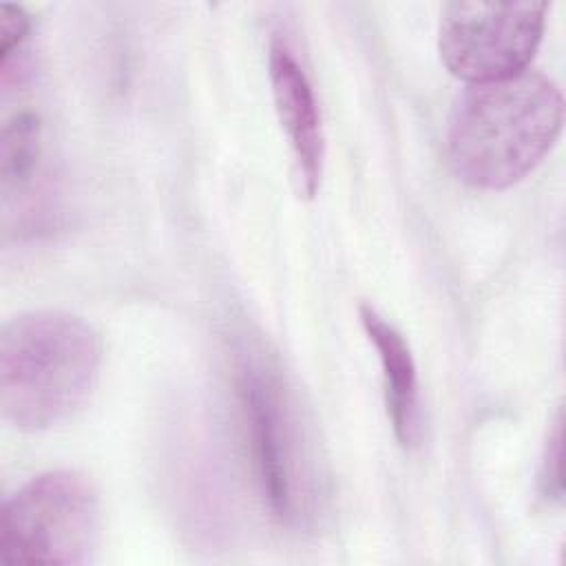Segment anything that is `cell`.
<instances>
[{
    "label": "cell",
    "instance_id": "cell-1",
    "mask_svg": "<svg viewBox=\"0 0 566 566\" xmlns=\"http://www.w3.org/2000/svg\"><path fill=\"white\" fill-rule=\"evenodd\" d=\"M562 124V91L542 73L522 71L469 84L451 108L449 164L475 188H509L546 157Z\"/></svg>",
    "mask_w": 566,
    "mask_h": 566
},
{
    "label": "cell",
    "instance_id": "cell-2",
    "mask_svg": "<svg viewBox=\"0 0 566 566\" xmlns=\"http://www.w3.org/2000/svg\"><path fill=\"white\" fill-rule=\"evenodd\" d=\"M102 363L97 332L62 310L13 316L0 334V413L20 431L71 418L91 396Z\"/></svg>",
    "mask_w": 566,
    "mask_h": 566
},
{
    "label": "cell",
    "instance_id": "cell-3",
    "mask_svg": "<svg viewBox=\"0 0 566 566\" xmlns=\"http://www.w3.org/2000/svg\"><path fill=\"white\" fill-rule=\"evenodd\" d=\"M102 511L93 482L71 469L22 484L2 509L4 564H86L99 546Z\"/></svg>",
    "mask_w": 566,
    "mask_h": 566
},
{
    "label": "cell",
    "instance_id": "cell-4",
    "mask_svg": "<svg viewBox=\"0 0 566 566\" xmlns=\"http://www.w3.org/2000/svg\"><path fill=\"white\" fill-rule=\"evenodd\" d=\"M546 2H449L440 15L438 51L469 84L526 71L546 22Z\"/></svg>",
    "mask_w": 566,
    "mask_h": 566
},
{
    "label": "cell",
    "instance_id": "cell-5",
    "mask_svg": "<svg viewBox=\"0 0 566 566\" xmlns=\"http://www.w3.org/2000/svg\"><path fill=\"white\" fill-rule=\"evenodd\" d=\"M237 394L263 497L281 522L294 524L305 500L303 447L281 380L261 360L243 358Z\"/></svg>",
    "mask_w": 566,
    "mask_h": 566
},
{
    "label": "cell",
    "instance_id": "cell-6",
    "mask_svg": "<svg viewBox=\"0 0 566 566\" xmlns=\"http://www.w3.org/2000/svg\"><path fill=\"white\" fill-rule=\"evenodd\" d=\"M268 64L276 117L294 157L298 186L305 197H314L323 175L325 137L312 84L294 51L281 38L270 42Z\"/></svg>",
    "mask_w": 566,
    "mask_h": 566
},
{
    "label": "cell",
    "instance_id": "cell-7",
    "mask_svg": "<svg viewBox=\"0 0 566 566\" xmlns=\"http://www.w3.org/2000/svg\"><path fill=\"white\" fill-rule=\"evenodd\" d=\"M358 314L367 338L378 352L394 436L402 447H413L420 438V387L411 349L405 336L376 307L360 303Z\"/></svg>",
    "mask_w": 566,
    "mask_h": 566
},
{
    "label": "cell",
    "instance_id": "cell-8",
    "mask_svg": "<svg viewBox=\"0 0 566 566\" xmlns=\"http://www.w3.org/2000/svg\"><path fill=\"white\" fill-rule=\"evenodd\" d=\"M42 124L31 111L15 113L7 119L0 139V177L4 192L22 186L35 170L40 157Z\"/></svg>",
    "mask_w": 566,
    "mask_h": 566
},
{
    "label": "cell",
    "instance_id": "cell-9",
    "mask_svg": "<svg viewBox=\"0 0 566 566\" xmlns=\"http://www.w3.org/2000/svg\"><path fill=\"white\" fill-rule=\"evenodd\" d=\"M562 411H557V418L548 431L546 444H544V458L539 467V489L542 495L548 500H562L564 484H562Z\"/></svg>",
    "mask_w": 566,
    "mask_h": 566
},
{
    "label": "cell",
    "instance_id": "cell-10",
    "mask_svg": "<svg viewBox=\"0 0 566 566\" xmlns=\"http://www.w3.org/2000/svg\"><path fill=\"white\" fill-rule=\"evenodd\" d=\"M31 29V18L20 4L2 2L0 4V55L2 60L11 57L18 44Z\"/></svg>",
    "mask_w": 566,
    "mask_h": 566
}]
</instances>
